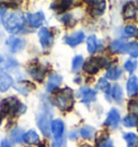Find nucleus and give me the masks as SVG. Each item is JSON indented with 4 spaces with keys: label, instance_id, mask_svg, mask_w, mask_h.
Returning <instances> with one entry per match:
<instances>
[{
    "label": "nucleus",
    "instance_id": "obj_1",
    "mask_svg": "<svg viewBox=\"0 0 138 147\" xmlns=\"http://www.w3.org/2000/svg\"><path fill=\"white\" fill-rule=\"evenodd\" d=\"M2 24L5 28L11 34L19 32L25 24V16L19 11H12L2 16Z\"/></svg>",
    "mask_w": 138,
    "mask_h": 147
},
{
    "label": "nucleus",
    "instance_id": "obj_2",
    "mask_svg": "<svg viewBox=\"0 0 138 147\" xmlns=\"http://www.w3.org/2000/svg\"><path fill=\"white\" fill-rule=\"evenodd\" d=\"M1 109L3 113H12L13 115H19L25 111L26 107L15 97H9L1 103Z\"/></svg>",
    "mask_w": 138,
    "mask_h": 147
},
{
    "label": "nucleus",
    "instance_id": "obj_3",
    "mask_svg": "<svg viewBox=\"0 0 138 147\" xmlns=\"http://www.w3.org/2000/svg\"><path fill=\"white\" fill-rule=\"evenodd\" d=\"M56 105L62 110H70L74 106V95L70 89H65L55 97Z\"/></svg>",
    "mask_w": 138,
    "mask_h": 147
},
{
    "label": "nucleus",
    "instance_id": "obj_4",
    "mask_svg": "<svg viewBox=\"0 0 138 147\" xmlns=\"http://www.w3.org/2000/svg\"><path fill=\"white\" fill-rule=\"evenodd\" d=\"M37 122L39 128L41 130V132L46 136H50L51 135V114L49 111V108L43 107L37 118Z\"/></svg>",
    "mask_w": 138,
    "mask_h": 147
},
{
    "label": "nucleus",
    "instance_id": "obj_5",
    "mask_svg": "<svg viewBox=\"0 0 138 147\" xmlns=\"http://www.w3.org/2000/svg\"><path fill=\"white\" fill-rule=\"evenodd\" d=\"M108 64L105 57H92L91 60L85 62V64L83 66L84 70L90 75H94L96 74L100 67H104Z\"/></svg>",
    "mask_w": 138,
    "mask_h": 147
},
{
    "label": "nucleus",
    "instance_id": "obj_6",
    "mask_svg": "<svg viewBox=\"0 0 138 147\" xmlns=\"http://www.w3.org/2000/svg\"><path fill=\"white\" fill-rule=\"evenodd\" d=\"M65 125L63 120L60 119H54L51 122V132L54 136V141L62 142L63 140V134H64Z\"/></svg>",
    "mask_w": 138,
    "mask_h": 147
},
{
    "label": "nucleus",
    "instance_id": "obj_7",
    "mask_svg": "<svg viewBox=\"0 0 138 147\" xmlns=\"http://www.w3.org/2000/svg\"><path fill=\"white\" fill-rule=\"evenodd\" d=\"M39 39H40V43H41L42 48L46 49L53 42V35L48 28L42 27L39 32Z\"/></svg>",
    "mask_w": 138,
    "mask_h": 147
},
{
    "label": "nucleus",
    "instance_id": "obj_8",
    "mask_svg": "<svg viewBox=\"0 0 138 147\" xmlns=\"http://www.w3.org/2000/svg\"><path fill=\"white\" fill-rule=\"evenodd\" d=\"M44 14L42 12L37 13H28L27 14V22L31 27H40L42 24L44 23Z\"/></svg>",
    "mask_w": 138,
    "mask_h": 147
},
{
    "label": "nucleus",
    "instance_id": "obj_9",
    "mask_svg": "<svg viewBox=\"0 0 138 147\" xmlns=\"http://www.w3.org/2000/svg\"><path fill=\"white\" fill-rule=\"evenodd\" d=\"M79 96L83 103H90V102L95 101L96 98V92L90 89V88L83 87L79 90Z\"/></svg>",
    "mask_w": 138,
    "mask_h": 147
},
{
    "label": "nucleus",
    "instance_id": "obj_10",
    "mask_svg": "<svg viewBox=\"0 0 138 147\" xmlns=\"http://www.w3.org/2000/svg\"><path fill=\"white\" fill-rule=\"evenodd\" d=\"M13 84V79L9 74L0 70V92L8 91Z\"/></svg>",
    "mask_w": 138,
    "mask_h": 147
},
{
    "label": "nucleus",
    "instance_id": "obj_11",
    "mask_svg": "<svg viewBox=\"0 0 138 147\" xmlns=\"http://www.w3.org/2000/svg\"><path fill=\"white\" fill-rule=\"evenodd\" d=\"M119 122H120L119 111L115 109V108H112V109L109 111L108 116H107V119H106V121H105V125H108V127H110V128H117Z\"/></svg>",
    "mask_w": 138,
    "mask_h": 147
},
{
    "label": "nucleus",
    "instance_id": "obj_12",
    "mask_svg": "<svg viewBox=\"0 0 138 147\" xmlns=\"http://www.w3.org/2000/svg\"><path fill=\"white\" fill-rule=\"evenodd\" d=\"M7 45L9 46L11 52H17L21 51L25 47V41L21 38H16V37H10L7 41Z\"/></svg>",
    "mask_w": 138,
    "mask_h": 147
},
{
    "label": "nucleus",
    "instance_id": "obj_13",
    "mask_svg": "<svg viewBox=\"0 0 138 147\" xmlns=\"http://www.w3.org/2000/svg\"><path fill=\"white\" fill-rule=\"evenodd\" d=\"M83 40H84V32H77L66 38V43L69 45L70 47H76L80 45Z\"/></svg>",
    "mask_w": 138,
    "mask_h": 147
},
{
    "label": "nucleus",
    "instance_id": "obj_14",
    "mask_svg": "<svg viewBox=\"0 0 138 147\" xmlns=\"http://www.w3.org/2000/svg\"><path fill=\"white\" fill-rule=\"evenodd\" d=\"M126 90L129 96H134L138 93V79L136 76L132 75L129 77L127 84H126Z\"/></svg>",
    "mask_w": 138,
    "mask_h": 147
},
{
    "label": "nucleus",
    "instance_id": "obj_15",
    "mask_svg": "<svg viewBox=\"0 0 138 147\" xmlns=\"http://www.w3.org/2000/svg\"><path fill=\"white\" fill-rule=\"evenodd\" d=\"M62 76L60 75H57V74L53 73L50 75V77H49V81H48V84H46V90L48 91H53V90H55L56 88L58 87L62 82Z\"/></svg>",
    "mask_w": 138,
    "mask_h": 147
},
{
    "label": "nucleus",
    "instance_id": "obj_16",
    "mask_svg": "<svg viewBox=\"0 0 138 147\" xmlns=\"http://www.w3.org/2000/svg\"><path fill=\"white\" fill-rule=\"evenodd\" d=\"M90 5H92V10H91V13L93 15H100L102 14L104 10H105V1H90L88 2Z\"/></svg>",
    "mask_w": 138,
    "mask_h": 147
},
{
    "label": "nucleus",
    "instance_id": "obj_17",
    "mask_svg": "<svg viewBox=\"0 0 138 147\" xmlns=\"http://www.w3.org/2000/svg\"><path fill=\"white\" fill-rule=\"evenodd\" d=\"M126 46L127 43H125L124 40H115L111 43V51L117 52V53H124L126 51Z\"/></svg>",
    "mask_w": 138,
    "mask_h": 147
},
{
    "label": "nucleus",
    "instance_id": "obj_18",
    "mask_svg": "<svg viewBox=\"0 0 138 147\" xmlns=\"http://www.w3.org/2000/svg\"><path fill=\"white\" fill-rule=\"evenodd\" d=\"M121 75H122L121 68L118 67V66H112L110 68H108L106 73V77L108 79H110V80H117V79H119L121 77Z\"/></svg>",
    "mask_w": 138,
    "mask_h": 147
},
{
    "label": "nucleus",
    "instance_id": "obj_19",
    "mask_svg": "<svg viewBox=\"0 0 138 147\" xmlns=\"http://www.w3.org/2000/svg\"><path fill=\"white\" fill-rule=\"evenodd\" d=\"M24 142L27 144H37L39 142V135L35 130H29L24 134Z\"/></svg>",
    "mask_w": 138,
    "mask_h": 147
},
{
    "label": "nucleus",
    "instance_id": "obj_20",
    "mask_svg": "<svg viewBox=\"0 0 138 147\" xmlns=\"http://www.w3.org/2000/svg\"><path fill=\"white\" fill-rule=\"evenodd\" d=\"M123 14L125 18H134L137 14V9L133 3H126L123 9Z\"/></svg>",
    "mask_w": 138,
    "mask_h": 147
},
{
    "label": "nucleus",
    "instance_id": "obj_21",
    "mask_svg": "<svg viewBox=\"0 0 138 147\" xmlns=\"http://www.w3.org/2000/svg\"><path fill=\"white\" fill-rule=\"evenodd\" d=\"M11 138L14 143H22L24 141V133L23 130L21 128H15L14 130L11 131Z\"/></svg>",
    "mask_w": 138,
    "mask_h": 147
},
{
    "label": "nucleus",
    "instance_id": "obj_22",
    "mask_svg": "<svg viewBox=\"0 0 138 147\" xmlns=\"http://www.w3.org/2000/svg\"><path fill=\"white\" fill-rule=\"evenodd\" d=\"M123 138L127 143V147H136L138 144V136L135 133H125Z\"/></svg>",
    "mask_w": 138,
    "mask_h": 147
},
{
    "label": "nucleus",
    "instance_id": "obj_23",
    "mask_svg": "<svg viewBox=\"0 0 138 147\" xmlns=\"http://www.w3.org/2000/svg\"><path fill=\"white\" fill-rule=\"evenodd\" d=\"M123 124L127 128H133L138 125V117L134 115H127L123 118Z\"/></svg>",
    "mask_w": 138,
    "mask_h": 147
},
{
    "label": "nucleus",
    "instance_id": "obj_24",
    "mask_svg": "<svg viewBox=\"0 0 138 147\" xmlns=\"http://www.w3.org/2000/svg\"><path fill=\"white\" fill-rule=\"evenodd\" d=\"M125 53H129L132 57H138V42L133 41L127 43Z\"/></svg>",
    "mask_w": 138,
    "mask_h": 147
},
{
    "label": "nucleus",
    "instance_id": "obj_25",
    "mask_svg": "<svg viewBox=\"0 0 138 147\" xmlns=\"http://www.w3.org/2000/svg\"><path fill=\"white\" fill-rule=\"evenodd\" d=\"M80 134L82 135V138H86V140H90L94 136L95 134V129L93 127H90V125H85L83 127L81 130H80Z\"/></svg>",
    "mask_w": 138,
    "mask_h": 147
},
{
    "label": "nucleus",
    "instance_id": "obj_26",
    "mask_svg": "<svg viewBox=\"0 0 138 147\" xmlns=\"http://www.w3.org/2000/svg\"><path fill=\"white\" fill-rule=\"evenodd\" d=\"M111 96L115 98L117 102H121L122 97H123V92H122V89L119 84H115L112 90H111Z\"/></svg>",
    "mask_w": 138,
    "mask_h": 147
},
{
    "label": "nucleus",
    "instance_id": "obj_27",
    "mask_svg": "<svg viewBox=\"0 0 138 147\" xmlns=\"http://www.w3.org/2000/svg\"><path fill=\"white\" fill-rule=\"evenodd\" d=\"M86 45H88V50L90 53H95L97 50V40L96 37L92 35L86 39Z\"/></svg>",
    "mask_w": 138,
    "mask_h": 147
},
{
    "label": "nucleus",
    "instance_id": "obj_28",
    "mask_svg": "<svg viewBox=\"0 0 138 147\" xmlns=\"http://www.w3.org/2000/svg\"><path fill=\"white\" fill-rule=\"evenodd\" d=\"M96 88L99 89L100 91L105 92V93H109L110 92V83L107 81V79L100 78L98 80V82L96 84Z\"/></svg>",
    "mask_w": 138,
    "mask_h": 147
},
{
    "label": "nucleus",
    "instance_id": "obj_29",
    "mask_svg": "<svg viewBox=\"0 0 138 147\" xmlns=\"http://www.w3.org/2000/svg\"><path fill=\"white\" fill-rule=\"evenodd\" d=\"M123 32L125 37H138V28L135 26H126Z\"/></svg>",
    "mask_w": 138,
    "mask_h": 147
},
{
    "label": "nucleus",
    "instance_id": "obj_30",
    "mask_svg": "<svg viewBox=\"0 0 138 147\" xmlns=\"http://www.w3.org/2000/svg\"><path fill=\"white\" fill-rule=\"evenodd\" d=\"M83 62H84V61H83V57L81 55L76 56L74 59V61H72V70H74V71H79L80 68L82 67Z\"/></svg>",
    "mask_w": 138,
    "mask_h": 147
},
{
    "label": "nucleus",
    "instance_id": "obj_31",
    "mask_svg": "<svg viewBox=\"0 0 138 147\" xmlns=\"http://www.w3.org/2000/svg\"><path fill=\"white\" fill-rule=\"evenodd\" d=\"M129 110L132 115L138 116V100H132L129 103Z\"/></svg>",
    "mask_w": 138,
    "mask_h": 147
},
{
    "label": "nucleus",
    "instance_id": "obj_32",
    "mask_svg": "<svg viewBox=\"0 0 138 147\" xmlns=\"http://www.w3.org/2000/svg\"><path fill=\"white\" fill-rule=\"evenodd\" d=\"M136 66H137V62L136 61H134V60H129V61H126L125 62V64H124V68L129 71V73H133L134 70L136 69Z\"/></svg>",
    "mask_w": 138,
    "mask_h": 147
},
{
    "label": "nucleus",
    "instance_id": "obj_33",
    "mask_svg": "<svg viewBox=\"0 0 138 147\" xmlns=\"http://www.w3.org/2000/svg\"><path fill=\"white\" fill-rule=\"evenodd\" d=\"M98 147H113V144H112V141L109 138H105L99 142Z\"/></svg>",
    "mask_w": 138,
    "mask_h": 147
},
{
    "label": "nucleus",
    "instance_id": "obj_34",
    "mask_svg": "<svg viewBox=\"0 0 138 147\" xmlns=\"http://www.w3.org/2000/svg\"><path fill=\"white\" fill-rule=\"evenodd\" d=\"M0 147H12V146H11V144L9 143L8 140H2L1 144H0Z\"/></svg>",
    "mask_w": 138,
    "mask_h": 147
},
{
    "label": "nucleus",
    "instance_id": "obj_35",
    "mask_svg": "<svg viewBox=\"0 0 138 147\" xmlns=\"http://www.w3.org/2000/svg\"><path fill=\"white\" fill-rule=\"evenodd\" d=\"M52 147H62V142L54 141V142L52 143Z\"/></svg>",
    "mask_w": 138,
    "mask_h": 147
},
{
    "label": "nucleus",
    "instance_id": "obj_36",
    "mask_svg": "<svg viewBox=\"0 0 138 147\" xmlns=\"http://www.w3.org/2000/svg\"><path fill=\"white\" fill-rule=\"evenodd\" d=\"M0 124H1V116H0Z\"/></svg>",
    "mask_w": 138,
    "mask_h": 147
}]
</instances>
